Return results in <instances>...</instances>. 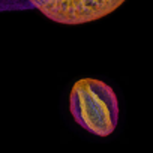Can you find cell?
Returning <instances> with one entry per match:
<instances>
[{
    "label": "cell",
    "mask_w": 153,
    "mask_h": 153,
    "mask_svg": "<svg viewBox=\"0 0 153 153\" xmlns=\"http://www.w3.org/2000/svg\"><path fill=\"white\" fill-rule=\"evenodd\" d=\"M69 111L74 120L96 137H108L119 122V101L111 86L101 80H78L71 90Z\"/></svg>",
    "instance_id": "1"
},
{
    "label": "cell",
    "mask_w": 153,
    "mask_h": 153,
    "mask_svg": "<svg viewBox=\"0 0 153 153\" xmlns=\"http://www.w3.org/2000/svg\"><path fill=\"white\" fill-rule=\"evenodd\" d=\"M47 18L59 24H84L116 11L125 0H27Z\"/></svg>",
    "instance_id": "2"
}]
</instances>
